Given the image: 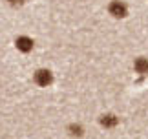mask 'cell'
Returning <instances> with one entry per match:
<instances>
[{
	"instance_id": "obj_3",
	"label": "cell",
	"mask_w": 148,
	"mask_h": 139,
	"mask_svg": "<svg viewBox=\"0 0 148 139\" xmlns=\"http://www.w3.org/2000/svg\"><path fill=\"white\" fill-rule=\"evenodd\" d=\"M33 46H35V42H33V39L27 37V35H20V37L15 39V48L18 51H22V53H29L33 50Z\"/></svg>"
},
{
	"instance_id": "obj_1",
	"label": "cell",
	"mask_w": 148,
	"mask_h": 139,
	"mask_svg": "<svg viewBox=\"0 0 148 139\" xmlns=\"http://www.w3.org/2000/svg\"><path fill=\"white\" fill-rule=\"evenodd\" d=\"M33 81H35L37 86H40V88H46L53 83V73H51V70L48 68H38L35 73H33Z\"/></svg>"
},
{
	"instance_id": "obj_6",
	"label": "cell",
	"mask_w": 148,
	"mask_h": 139,
	"mask_svg": "<svg viewBox=\"0 0 148 139\" xmlns=\"http://www.w3.org/2000/svg\"><path fill=\"white\" fill-rule=\"evenodd\" d=\"M68 132H70L71 137H81L84 134V128H82L81 125H77V123H71L70 126H68Z\"/></svg>"
},
{
	"instance_id": "obj_5",
	"label": "cell",
	"mask_w": 148,
	"mask_h": 139,
	"mask_svg": "<svg viewBox=\"0 0 148 139\" xmlns=\"http://www.w3.org/2000/svg\"><path fill=\"white\" fill-rule=\"evenodd\" d=\"M117 123H119V119L113 114H104L101 117V126H104V128H115Z\"/></svg>"
},
{
	"instance_id": "obj_2",
	"label": "cell",
	"mask_w": 148,
	"mask_h": 139,
	"mask_svg": "<svg viewBox=\"0 0 148 139\" xmlns=\"http://www.w3.org/2000/svg\"><path fill=\"white\" fill-rule=\"evenodd\" d=\"M108 13H110L113 19H124V17L128 15V8L121 0H113V2H110V6H108Z\"/></svg>"
},
{
	"instance_id": "obj_7",
	"label": "cell",
	"mask_w": 148,
	"mask_h": 139,
	"mask_svg": "<svg viewBox=\"0 0 148 139\" xmlns=\"http://www.w3.org/2000/svg\"><path fill=\"white\" fill-rule=\"evenodd\" d=\"M27 0H8L9 6H13V8H20V6H24Z\"/></svg>"
},
{
	"instance_id": "obj_4",
	"label": "cell",
	"mask_w": 148,
	"mask_h": 139,
	"mask_svg": "<svg viewBox=\"0 0 148 139\" xmlns=\"http://www.w3.org/2000/svg\"><path fill=\"white\" fill-rule=\"evenodd\" d=\"M134 70L139 75H148V59L146 57H137L134 61Z\"/></svg>"
}]
</instances>
